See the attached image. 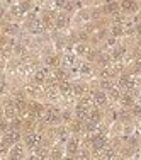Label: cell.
<instances>
[{
    "label": "cell",
    "mask_w": 141,
    "mask_h": 160,
    "mask_svg": "<svg viewBox=\"0 0 141 160\" xmlns=\"http://www.w3.org/2000/svg\"><path fill=\"white\" fill-rule=\"evenodd\" d=\"M43 31V24L41 22H34L32 24V33H41Z\"/></svg>",
    "instance_id": "10"
},
{
    "label": "cell",
    "mask_w": 141,
    "mask_h": 160,
    "mask_svg": "<svg viewBox=\"0 0 141 160\" xmlns=\"http://www.w3.org/2000/svg\"><path fill=\"white\" fill-rule=\"evenodd\" d=\"M77 148H78V141H77V140H72V141L68 143V152L75 153V152H77Z\"/></svg>",
    "instance_id": "5"
},
{
    "label": "cell",
    "mask_w": 141,
    "mask_h": 160,
    "mask_svg": "<svg viewBox=\"0 0 141 160\" xmlns=\"http://www.w3.org/2000/svg\"><path fill=\"white\" fill-rule=\"evenodd\" d=\"M122 104H124V106H129V104H131V97H129V95H124V97H122Z\"/></svg>",
    "instance_id": "16"
},
{
    "label": "cell",
    "mask_w": 141,
    "mask_h": 160,
    "mask_svg": "<svg viewBox=\"0 0 141 160\" xmlns=\"http://www.w3.org/2000/svg\"><path fill=\"white\" fill-rule=\"evenodd\" d=\"M56 78H60V80L65 78V72H63V70H56Z\"/></svg>",
    "instance_id": "17"
},
{
    "label": "cell",
    "mask_w": 141,
    "mask_h": 160,
    "mask_svg": "<svg viewBox=\"0 0 141 160\" xmlns=\"http://www.w3.org/2000/svg\"><path fill=\"white\" fill-rule=\"evenodd\" d=\"M56 24H58V27H63V26L66 24V17H65V16H58Z\"/></svg>",
    "instance_id": "11"
},
{
    "label": "cell",
    "mask_w": 141,
    "mask_h": 160,
    "mask_svg": "<svg viewBox=\"0 0 141 160\" xmlns=\"http://www.w3.org/2000/svg\"><path fill=\"white\" fill-rule=\"evenodd\" d=\"M138 33H141V26H138Z\"/></svg>",
    "instance_id": "21"
},
{
    "label": "cell",
    "mask_w": 141,
    "mask_h": 160,
    "mask_svg": "<svg viewBox=\"0 0 141 160\" xmlns=\"http://www.w3.org/2000/svg\"><path fill=\"white\" fill-rule=\"evenodd\" d=\"M34 80H36V83H41L43 80H44V72H37V73H36V78H34Z\"/></svg>",
    "instance_id": "12"
},
{
    "label": "cell",
    "mask_w": 141,
    "mask_h": 160,
    "mask_svg": "<svg viewBox=\"0 0 141 160\" xmlns=\"http://www.w3.org/2000/svg\"><path fill=\"white\" fill-rule=\"evenodd\" d=\"M5 141H7V143H14V141H17V140H19V133L17 131H12V133H9V135H5Z\"/></svg>",
    "instance_id": "3"
},
{
    "label": "cell",
    "mask_w": 141,
    "mask_h": 160,
    "mask_svg": "<svg viewBox=\"0 0 141 160\" xmlns=\"http://www.w3.org/2000/svg\"><path fill=\"white\" fill-rule=\"evenodd\" d=\"M20 157H22V148L15 147V148H14V152H12V158H20Z\"/></svg>",
    "instance_id": "7"
},
{
    "label": "cell",
    "mask_w": 141,
    "mask_h": 160,
    "mask_svg": "<svg viewBox=\"0 0 141 160\" xmlns=\"http://www.w3.org/2000/svg\"><path fill=\"white\" fill-rule=\"evenodd\" d=\"M75 92H77V94H82V92H83V87H80V85L75 87Z\"/></svg>",
    "instance_id": "19"
},
{
    "label": "cell",
    "mask_w": 141,
    "mask_h": 160,
    "mask_svg": "<svg viewBox=\"0 0 141 160\" xmlns=\"http://www.w3.org/2000/svg\"><path fill=\"white\" fill-rule=\"evenodd\" d=\"M119 83H121V87H128V89H129V87H133V83H131V80H129L128 77H122Z\"/></svg>",
    "instance_id": "8"
},
{
    "label": "cell",
    "mask_w": 141,
    "mask_h": 160,
    "mask_svg": "<svg viewBox=\"0 0 141 160\" xmlns=\"http://www.w3.org/2000/svg\"><path fill=\"white\" fill-rule=\"evenodd\" d=\"M122 9L124 10H133V9H136V4L133 0H122Z\"/></svg>",
    "instance_id": "4"
},
{
    "label": "cell",
    "mask_w": 141,
    "mask_h": 160,
    "mask_svg": "<svg viewBox=\"0 0 141 160\" xmlns=\"http://www.w3.org/2000/svg\"><path fill=\"white\" fill-rule=\"evenodd\" d=\"M111 95H112V97H117V95H119V92H117L116 89H112V87H111Z\"/></svg>",
    "instance_id": "18"
},
{
    "label": "cell",
    "mask_w": 141,
    "mask_h": 160,
    "mask_svg": "<svg viewBox=\"0 0 141 160\" xmlns=\"http://www.w3.org/2000/svg\"><path fill=\"white\" fill-rule=\"evenodd\" d=\"M105 10H107V12H114V14H116V10H117V4H114V2H111V4H107V7H105Z\"/></svg>",
    "instance_id": "9"
},
{
    "label": "cell",
    "mask_w": 141,
    "mask_h": 160,
    "mask_svg": "<svg viewBox=\"0 0 141 160\" xmlns=\"http://www.w3.org/2000/svg\"><path fill=\"white\" fill-rule=\"evenodd\" d=\"M104 145H105L104 136H95V138H93V148H95V150H102Z\"/></svg>",
    "instance_id": "2"
},
{
    "label": "cell",
    "mask_w": 141,
    "mask_h": 160,
    "mask_svg": "<svg viewBox=\"0 0 141 160\" xmlns=\"http://www.w3.org/2000/svg\"><path fill=\"white\" fill-rule=\"evenodd\" d=\"M122 55H124V49L122 48H117L116 51H114V58H121Z\"/></svg>",
    "instance_id": "13"
},
{
    "label": "cell",
    "mask_w": 141,
    "mask_h": 160,
    "mask_svg": "<svg viewBox=\"0 0 141 160\" xmlns=\"http://www.w3.org/2000/svg\"><path fill=\"white\" fill-rule=\"evenodd\" d=\"M93 101H95L97 104H104L105 102V95L102 94V92H97V94L93 95Z\"/></svg>",
    "instance_id": "6"
},
{
    "label": "cell",
    "mask_w": 141,
    "mask_h": 160,
    "mask_svg": "<svg viewBox=\"0 0 141 160\" xmlns=\"http://www.w3.org/2000/svg\"><path fill=\"white\" fill-rule=\"evenodd\" d=\"M112 33L116 34V36H119V34H122V27H121V26H116V27L112 29Z\"/></svg>",
    "instance_id": "15"
},
{
    "label": "cell",
    "mask_w": 141,
    "mask_h": 160,
    "mask_svg": "<svg viewBox=\"0 0 141 160\" xmlns=\"http://www.w3.org/2000/svg\"><path fill=\"white\" fill-rule=\"evenodd\" d=\"M12 128H19V121H17V119L12 121Z\"/></svg>",
    "instance_id": "20"
},
{
    "label": "cell",
    "mask_w": 141,
    "mask_h": 160,
    "mask_svg": "<svg viewBox=\"0 0 141 160\" xmlns=\"http://www.w3.org/2000/svg\"><path fill=\"white\" fill-rule=\"evenodd\" d=\"M39 143V136L37 135H27L26 136V145L27 147H34V145Z\"/></svg>",
    "instance_id": "1"
},
{
    "label": "cell",
    "mask_w": 141,
    "mask_h": 160,
    "mask_svg": "<svg viewBox=\"0 0 141 160\" xmlns=\"http://www.w3.org/2000/svg\"><path fill=\"white\" fill-rule=\"evenodd\" d=\"M61 92H65V94H66V92H70V83H66V82L61 83Z\"/></svg>",
    "instance_id": "14"
}]
</instances>
